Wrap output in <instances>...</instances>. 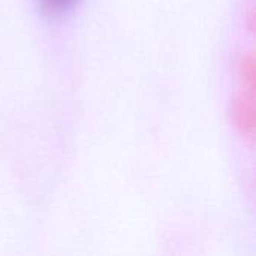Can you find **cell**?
<instances>
[{
    "mask_svg": "<svg viewBox=\"0 0 256 256\" xmlns=\"http://www.w3.org/2000/svg\"><path fill=\"white\" fill-rule=\"evenodd\" d=\"M255 92L240 90L232 100V118L244 138H254L255 132Z\"/></svg>",
    "mask_w": 256,
    "mask_h": 256,
    "instance_id": "obj_1",
    "label": "cell"
},
{
    "mask_svg": "<svg viewBox=\"0 0 256 256\" xmlns=\"http://www.w3.org/2000/svg\"><path fill=\"white\" fill-rule=\"evenodd\" d=\"M255 69L254 51H243L237 60V80L240 84V90L255 92Z\"/></svg>",
    "mask_w": 256,
    "mask_h": 256,
    "instance_id": "obj_2",
    "label": "cell"
},
{
    "mask_svg": "<svg viewBox=\"0 0 256 256\" xmlns=\"http://www.w3.org/2000/svg\"><path fill=\"white\" fill-rule=\"evenodd\" d=\"M80 0H36V6L46 18L56 20L72 12Z\"/></svg>",
    "mask_w": 256,
    "mask_h": 256,
    "instance_id": "obj_3",
    "label": "cell"
}]
</instances>
